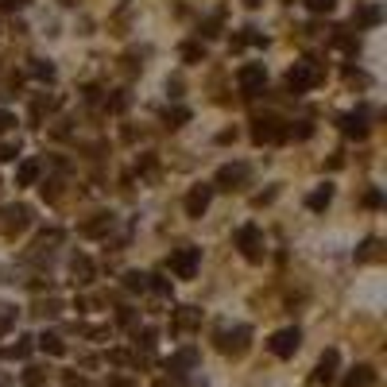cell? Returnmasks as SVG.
Here are the masks:
<instances>
[{"label": "cell", "instance_id": "obj_1", "mask_svg": "<svg viewBox=\"0 0 387 387\" xmlns=\"http://www.w3.org/2000/svg\"><path fill=\"white\" fill-rule=\"evenodd\" d=\"M321 82V66L314 62V58H302V62H294V66L287 70V89L290 93H306V89H314Z\"/></svg>", "mask_w": 387, "mask_h": 387}, {"label": "cell", "instance_id": "obj_2", "mask_svg": "<svg viewBox=\"0 0 387 387\" xmlns=\"http://www.w3.org/2000/svg\"><path fill=\"white\" fill-rule=\"evenodd\" d=\"M252 140H256V144H283L290 135H287V124H283L279 116H260V120H252Z\"/></svg>", "mask_w": 387, "mask_h": 387}, {"label": "cell", "instance_id": "obj_3", "mask_svg": "<svg viewBox=\"0 0 387 387\" xmlns=\"http://www.w3.org/2000/svg\"><path fill=\"white\" fill-rule=\"evenodd\" d=\"M236 248L244 252V260H248V263H260L263 260V232L256 229V225L236 229Z\"/></svg>", "mask_w": 387, "mask_h": 387}, {"label": "cell", "instance_id": "obj_4", "mask_svg": "<svg viewBox=\"0 0 387 387\" xmlns=\"http://www.w3.org/2000/svg\"><path fill=\"white\" fill-rule=\"evenodd\" d=\"M198 267H202V248H178L171 256V271L178 275V279H194Z\"/></svg>", "mask_w": 387, "mask_h": 387}, {"label": "cell", "instance_id": "obj_5", "mask_svg": "<svg viewBox=\"0 0 387 387\" xmlns=\"http://www.w3.org/2000/svg\"><path fill=\"white\" fill-rule=\"evenodd\" d=\"M248 337H252L248 325H236L232 333H229V329H221V333H217V348H221V352H229V357H244Z\"/></svg>", "mask_w": 387, "mask_h": 387}, {"label": "cell", "instance_id": "obj_6", "mask_svg": "<svg viewBox=\"0 0 387 387\" xmlns=\"http://www.w3.org/2000/svg\"><path fill=\"white\" fill-rule=\"evenodd\" d=\"M263 82H267V70H263V62H248V66L236 70V86H240V93H260Z\"/></svg>", "mask_w": 387, "mask_h": 387}, {"label": "cell", "instance_id": "obj_7", "mask_svg": "<svg viewBox=\"0 0 387 387\" xmlns=\"http://www.w3.org/2000/svg\"><path fill=\"white\" fill-rule=\"evenodd\" d=\"M299 345H302V333H299L294 325H290V329H279V333L267 341V348L275 352V357H283V360L294 357V352H299Z\"/></svg>", "mask_w": 387, "mask_h": 387}, {"label": "cell", "instance_id": "obj_8", "mask_svg": "<svg viewBox=\"0 0 387 387\" xmlns=\"http://www.w3.org/2000/svg\"><path fill=\"white\" fill-rule=\"evenodd\" d=\"M240 182H248V163H225L213 178V190H236Z\"/></svg>", "mask_w": 387, "mask_h": 387}, {"label": "cell", "instance_id": "obj_9", "mask_svg": "<svg viewBox=\"0 0 387 387\" xmlns=\"http://www.w3.org/2000/svg\"><path fill=\"white\" fill-rule=\"evenodd\" d=\"M213 202V186H190V194H186V217H205V209H209Z\"/></svg>", "mask_w": 387, "mask_h": 387}, {"label": "cell", "instance_id": "obj_10", "mask_svg": "<svg viewBox=\"0 0 387 387\" xmlns=\"http://www.w3.org/2000/svg\"><path fill=\"white\" fill-rule=\"evenodd\" d=\"M341 132H345L348 140H364L368 135V108H357V113L341 116Z\"/></svg>", "mask_w": 387, "mask_h": 387}, {"label": "cell", "instance_id": "obj_11", "mask_svg": "<svg viewBox=\"0 0 387 387\" xmlns=\"http://www.w3.org/2000/svg\"><path fill=\"white\" fill-rule=\"evenodd\" d=\"M39 174H43V163H39V159H23V163L16 167V186H35Z\"/></svg>", "mask_w": 387, "mask_h": 387}, {"label": "cell", "instance_id": "obj_12", "mask_svg": "<svg viewBox=\"0 0 387 387\" xmlns=\"http://www.w3.org/2000/svg\"><path fill=\"white\" fill-rule=\"evenodd\" d=\"M337 348H329L325 357L318 360V376H314V384H333V376H337Z\"/></svg>", "mask_w": 387, "mask_h": 387}, {"label": "cell", "instance_id": "obj_13", "mask_svg": "<svg viewBox=\"0 0 387 387\" xmlns=\"http://www.w3.org/2000/svg\"><path fill=\"white\" fill-rule=\"evenodd\" d=\"M341 387H376V372H372L368 364H357L345 376V384H341Z\"/></svg>", "mask_w": 387, "mask_h": 387}, {"label": "cell", "instance_id": "obj_14", "mask_svg": "<svg viewBox=\"0 0 387 387\" xmlns=\"http://www.w3.org/2000/svg\"><path fill=\"white\" fill-rule=\"evenodd\" d=\"M329 202H333V186H329V182H321L318 190H314V194H310V198H306V205H310V209H314V213L329 209Z\"/></svg>", "mask_w": 387, "mask_h": 387}, {"label": "cell", "instance_id": "obj_15", "mask_svg": "<svg viewBox=\"0 0 387 387\" xmlns=\"http://www.w3.org/2000/svg\"><path fill=\"white\" fill-rule=\"evenodd\" d=\"M4 217H8V232H23V229H28V221H31V209H28V205H12Z\"/></svg>", "mask_w": 387, "mask_h": 387}, {"label": "cell", "instance_id": "obj_16", "mask_svg": "<svg viewBox=\"0 0 387 387\" xmlns=\"http://www.w3.org/2000/svg\"><path fill=\"white\" fill-rule=\"evenodd\" d=\"M108 229H113V213H97L93 221L82 225V232H86V236H105Z\"/></svg>", "mask_w": 387, "mask_h": 387}, {"label": "cell", "instance_id": "obj_17", "mask_svg": "<svg viewBox=\"0 0 387 387\" xmlns=\"http://www.w3.org/2000/svg\"><path fill=\"white\" fill-rule=\"evenodd\" d=\"M379 19H384V12H379V4H364V8H360L357 16H352V23H357V28H376Z\"/></svg>", "mask_w": 387, "mask_h": 387}, {"label": "cell", "instance_id": "obj_18", "mask_svg": "<svg viewBox=\"0 0 387 387\" xmlns=\"http://www.w3.org/2000/svg\"><path fill=\"white\" fill-rule=\"evenodd\" d=\"M70 271H74L77 283H89V279H93V263H89L86 256H74V260H70Z\"/></svg>", "mask_w": 387, "mask_h": 387}, {"label": "cell", "instance_id": "obj_19", "mask_svg": "<svg viewBox=\"0 0 387 387\" xmlns=\"http://www.w3.org/2000/svg\"><path fill=\"white\" fill-rule=\"evenodd\" d=\"M198 321H202V314H198L194 306H182L178 314H174V329H194Z\"/></svg>", "mask_w": 387, "mask_h": 387}, {"label": "cell", "instance_id": "obj_20", "mask_svg": "<svg viewBox=\"0 0 387 387\" xmlns=\"http://www.w3.org/2000/svg\"><path fill=\"white\" fill-rule=\"evenodd\" d=\"M198 364V352L194 348H182V352H174L171 357V372H186V368Z\"/></svg>", "mask_w": 387, "mask_h": 387}, {"label": "cell", "instance_id": "obj_21", "mask_svg": "<svg viewBox=\"0 0 387 387\" xmlns=\"http://www.w3.org/2000/svg\"><path fill=\"white\" fill-rule=\"evenodd\" d=\"M39 348H43V352H50V357H62V352H66V345H62L55 333H43V337H39Z\"/></svg>", "mask_w": 387, "mask_h": 387}, {"label": "cell", "instance_id": "obj_22", "mask_svg": "<svg viewBox=\"0 0 387 387\" xmlns=\"http://www.w3.org/2000/svg\"><path fill=\"white\" fill-rule=\"evenodd\" d=\"M357 260H360V263H368V260H379V240H364V244H360Z\"/></svg>", "mask_w": 387, "mask_h": 387}, {"label": "cell", "instance_id": "obj_23", "mask_svg": "<svg viewBox=\"0 0 387 387\" xmlns=\"http://www.w3.org/2000/svg\"><path fill=\"white\" fill-rule=\"evenodd\" d=\"M47 384V372H43V368H28V372H23V387H43Z\"/></svg>", "mask_w": 387, "mask_h": 387}, {"label": "cell", "instance_id": "obj_24", "mask_svg": "<svg viewBox=\"0 0 387 387\" xmlns=\"http://www.w3.org/2000/svg\"><path fill=\"white\" fill-rule=\"evenodd\" d=\"M302 4H306V8L314 12V16H325V12L337 8V0H302Z\"/></svg>", "mask_w": 387, "mask_h": 387}, {"label": "cell", "instance_id": "obj_25", "mask_svg": "<svg viewBox=\"0 0 387 387\" xmlns=\"http://www.w3.org/2000/svg\"><path fill=\"white\" fill-rule=\"evenodd\" d=\"M124 287L128 290H147V275H144V271H128V275H124Z\"/></svg>", "mask_w": 387, "mask_h": 387}, {"label": "cell", "instance_id": "obj_26", "mask_svg": "<svg viewBox=\"0 0 387 387\" xmlns=\"http://www.w3.org/2000/svg\"><path fill=\"white\" fill-rule=\"evenodd\" d=\"M182 58H186V62H205V47H202V43H186Z\"/></svg>", "mask_w": 387, "mask_h": 387}, {"label": "cell", "instance_id": "obj_27", "mask_svg": "<svg viewBox=\"0 0 387 387\" xmlns=\"http://www.w3.org/2000/svg\"><path fill=\"white\" fill-rule=\"evenodd\" d=\"M31 74H35L39 82H55V66H50V62H39V58H35V66H31Z\"/></svg>", "mask_w": 387, "mask_h": 387}, {"label": "cell", "instance_id": "obj_28", "mask_svg": "<svg viewBox=\"0 0 387 387\" xmlns=\"http://www.w3.org/2000/svg\"><path fill=\"white\" fill-rule=\"evenodd\" d=\"M31 352V337H19V345H12L8 352H4V357H16V360H23Z\"/></svg>", "mask_w": 387, "mask_h": 387}, {"label": "cell", "instance_id": "obj_29", "mask_svg": "<svg viewBox=\"0 0 387 387\" xmlns=\"http://www.w3.org/2000/svg\"><path fill=\"white\" fill-rule=\"evenodd\" d=\"M16 155H19L16 144H4V140H0V163H16Z\"/></svg>", "mask_w": 387, "mask_h": 387}, {"label": "cell", "instance_id": "obj_30", "mask_svg": "<svg viewBox=\"0 0 387 387\" xmlns=\"http://www.w3.org/2000/svg\"><path fill=\"white\" fill-rule=\"evenodd\" d=\"M186 120H190V113H186V108H171V113H167V124H171V128L186 124Z\"/></svg>", "mask_w": 387, "mask_h": 387}, {"label": "cell", "instance_id": "obj_31", "mask_svg": "<svg viewBox=\"0 0 387 387\" xmlns=\"http://www.w3.org/2000/svg\"><path fill=\"white\" fill-rule=\"evenodd\" d=\"M205 35H221V12H213V16L209 19H205Z\"/></svg>", "mask_w": 387, "mask_h": 387}, {"label": "cell", "instance_id": "obj_32", "mask_svg": "<svg viewBox=\"0 0 387 387\" xmlns=\"http://www.w3.org/2000/svg\"><path fill=\"white\" fill-rule=\"evenodd\" d=\"M12 128H16V116L8 108H0V132H12Z\"/></svg>", "mask_w": 387, "mask_h": 387}, {"label": "cell", "instance_id": "obj_33", "mask_svg": "<svg viewBox=\"0 0 387 387\" xmlns=\"http://www.w3.org/2000/svg\"><path fill=\"white\" fill-rule=\"evenodd\" d=\"M28 0H0V12H19Z\"/></svg>", "mask_w": 387, "mask_h": 387}, {"label": "cell", "instance_id": "obj_34", "mask_svg": "<svg viewBox=\"0 0 387 387\" xmlns=\"http://www.w3.org/2000/svg\"><path fill=\"white\" fill-rule=\"evenodd\" d=\"M379 202H384V194H379V190H368L364 205H372V209H376V205H379Z\"/></svg>", "mask_w": 387, "mask_h": 387}, {"label": "cell", "instance_id": "obj_35", "mask_svg": "<svg viewBox=\"0 0 387 387\" xmlns=\"http://www.w3.org/2000/svg\"><path fill=\"white\" fill-rule=\"evenodd\" d=\"M140 341H144V348H155V329H144V333H140Z\"/></svg>", "mask_w": 387, "mask_h": 387}, {"label": "cell", "instance_id": "obj_36", "mask_svg": "<svg viewBox=\"0 0 387 387\" xmlns=\"http://www.w3.org/2000/svg\"><path fill=\"white\" fill-rule=\"evenodd\" d=\"M8 321H12V314H0V333L8 329Z\"/></svg>", "mask_w": 387, "mask_h": 387}, {"label": "cell", "instance_id": "obj_37", "mask_svg": "<svg viewBox=\"0 0 387 387\" xmlns=\"http://www.w3.org/2000/svg\"><path fill=\"white\" fill-rule=\"evenodd\" d=\"M108 387H132L128 379H108Z\"/></svg>", "mask_w": 387, "mask_h": 387}, {"label": "cell", "instance_id": "obj_38", "mask_svg": "<svg viewBox=\"0 0 387 387\" xmlns=\"http://www.w3.org/2000/svg\"><path fill=\"white\" fill-rule=\"evenodd\" d=\"M244 8H260V0H244Z\"/></svg>", "mask_w": 387, "mask_h": 387}, {"label": "cell", "instance_id": "obj_39", "mask_svg": "<svg viewBox=\"0 0 387 387\" xmlns=\"http://www.w3.org/2000/svg\"><path fill=\"white\" fill-rule=\"evenodd\" d=\"M62 4H66V8H70V4H77V0H62Z\"/></svg>", "mask_w": 387, "mask_h": 387}]
</instances>
